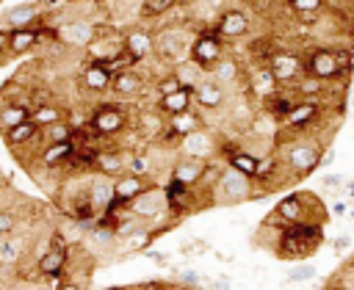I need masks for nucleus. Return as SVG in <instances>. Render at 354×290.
<instances>
[{
    "label": "nucleus",
    "instance_id": "obj_42",
    "mask_svg": "<svg viewBox=\"0 0 354 290\" xmlns=\"http://www.w3.org/2000/svg\"><path fill=\"white\" fill-rule=\"evenodd\" d=\"M332 287H346V290H354V257L337 271V279L335 282H329Z\"/></svg>",
    "mask_w": 354,
    "mask_h": 290
},
{
    "label": "nucleus",
    "instance_id": "obj_33",
    "mask_svg": "<svg viewBox=\"0 0 354 290\" xmlns=\"http://www.w3.org/2000/svg\"><path fill=\"white\" fill-rule=\"evenodd\" d=\"M210 75H213L216 80H221L224 86H230V83H238V80H241L243 66H241V61H238V58H232L230 52H224V55L218 58V64L210 69Z\"/></svg>",
    "mask_w": 354,
    "mask_h": 290
},
{
    "label": "nucleus",
    "instance_id": "obj_1",
    "mask_svg": "<svg viewBox=\"0 0 354 290\" xmlns=\"http://www.w3.org/2000/svg\"><path fill=\"white\" fill-rule=\"evenodd\" d=\"M321 243H324V221H296V224H279L271 251L279 260L299 262V260H310Z\"/></svg>",
    "mask_w": 354,
    "mask_h": 290
},
{
    "label": "nucleus",
    "instance_id": "obj_3",
    "mask_svg": "<svg viewBox=\"0 0 354 290\" xmlns=\"http://www.w3.org/2000/svg\"><path fill=\"white\" fill-rule=\"evenodd\" d=\"M133 124V113L130 108L122 102H100V105H91V113H88V127L97 138L108 141V138H116L122 133H127V127Z\"/></svg>",
    "mask_w": 354,
    "mask_h": 290
},
{
    "label": "nucleus",
    "instance_id": "obj_15",
    "mask_svg": "<svg viewBox=\"0 0 354 290\" xmlns=\"http://www.w3.org/2000/svg\"><path fill=\"white\" fill-rule=\"evenodd\" d=\"M144 88H147V80H144V75L141 72H136L133 66H124V69H113V77H111V88L108 91H113L119 99H136V97H141L144 94Z\"/></svg>",
    "mask_w": 354,
    "mask_h": 290
},
{
    "label": "nucleus",
    "instance_id": "obj_41",
    "mask_svg": "<svg viewBox=\"0 0 354 290\" xmlns=\"http://www.w3.org/2000/svg\"><path fill=\"white\" fill-rule=\"evenodd\" d=\"M14 232H19V213L0 207V238L14 235Z\"/></svg>",
    "mask_w": 354,
    "mask_h": 290
},
{
    "label": "nucleus",
    "instance_id": "obj_39",
    "mask_svg": "<svg viewBox=\"0 0 354 290\" xmlns=\"http://www.w3.org/2000/svg\"><path fill=\"white\" fill-rule=\"evenodd\" d=\"M152 86H155V97H163V94H171V91H177V88H180V80H177V75H174V69H171V72L155 75Z\"/></svg>",
    "mask_w": 354,
    "mask_h": 290
},
{
    "label": "nucleus",
    "instance_id": "obj_8",
    "mask_svg": "<svg viewBox=\"0 0 354 290\" xmlns=\"http://www.w3.org/2000/svg\"><path fill=\"white\" fill-rule=\"evenodd\" d=\"M227 50H224V39L207 25V28H202L199 33H194V39H191V47H188V58L199 66V69H205V72H210L216 64H218V58L224 55Z\"/></svg>",
    "mask_w": 354,
    "mask_h": 290
},
{
    "label": "nucleus",
    "instance_id": "obj_17",
    "mask_svg": "<svg viewBox=\"0 0 354 290\" xmlns=\"http://www.w3.org/2000/svg\"><path fill=\"white\" fill-rule=\"evenodd\" d=\"M205 168H207V160H199V157H191V155L177 152V155H174V163H171V168H169V177H174L177 182L194 188V185L202 182Z\"/></svg>",
    "mask_w": 354,
    "mask_h": 290
},
{
    "label": "nucleus",
    "instance_id": "obj_30",
    "mask_svg": "<svg viewBox=\"0 0 354 290\" xmlns=\"http://www.w3.org/2000/svg\"><path fill=\"white\" fill-rule=\"evenodd\" d=\"M28 249V243H25V238H19L17 232L14 235H6V238H0V265H19L22 260H25V251Z\"/></svg>",
    "mask_w": 354,
    "mask_h": 290
},
{
    "label": "nucleus",
    "instance_id": "obj_32",
    "mask_svg": "<svg viewBox=\"0 0 354 290\" xmlns=\"http://www.w3.org/2000/svg\"><path fill=\"white\" fill-rule=\"evenodd\" d=\"M257 160H260V155H257V152H249L243 144H241L238 149H232L230 155H224V166H230V168H235V171H241V174H246V177H254Z\"/></svg>",
    "mask_w": 354,
    "mask_h": 290
},
{
    "label": "nucleus",
    "instance_id": "obj_47",
    "mask_svg": "<svg viewBox=\"0 0 354 290\" xmlns=\"http://www.w3.org/2000/svg\"><path fill=\"white\" fill-rule=\"evenodd\" d=\"M332 213H335V215H346V213H348V202H346V199H337V202L332 204Z\"/></svg>",
    "mask_w": 354,
    "mask_h": 290
},
{
    "label": "nucleus",
    "instance_id": "obj_11",
    "mask_svg": "<svg viewBox=\"0 0 354 290\" xmlns=\"http://www.w3.org/2000/svg\"><path fill=\"white\" fill-rule=\"evenodd\" d=\"M210 28L224 39V41H241V39H249L252 33V17L238 8V6H227L221 8V14L210 22Z\"/></svg>",
    "mask_w": 354,
    "mask_h": 290
},
{
    "label": "nucleus",
    "instance_id": "obj_12",
    "mask_svg": "<svg viewBox=\"0 0 354 290\" xmlns=\"http://www.w3.org/2000/svg\"><path fill=\"white\" fill-rule=\"evenodd\" d=\"M227 97H230L227 86H224L221 80H216L210 72H205V75L199 77V83L194 86V108H199L202 113H216V110H221V108L227 105Z\"/></svg>",
    "mask_w": 354,
    "mask_h": 290
},
{
    "label": "nucleus",
    "instance_id": "obj_25",
    "mask_svg": "<svg viewBox=\"0 0 354 290\" xmlns=\"http://www.w3.org/2000/svg\"><path fill=\"white\" fill-rule=\"evenodd\" d=\"M41 3H19L14 8H8L3 17H0V28H22V25H33V22H41Z\"/></svg>",
    "mask_w": 354,
    "mask_h": 290
},
{
    "label": "nucleus",
    "instance_id": "obj_27",
    "mask_svg": "<svg viewBox=\"0 0 354 290\" xmlns=\"http://www.w3.org/2000/svg\"><path fill=\"white\" fill-rule=\"evenodd\" d=\"M166 124H169L174 133H180V135H188V133H194V130H199V127H207V124H205V113H202L199 108H185V110H180V113H171V116H166Z\"/></svg>",
    "mask_w": 354,
    "mask_h": 290
},
{
    "label": "nucleus",
    "instance_id": "obj_10",
    "mask_svg": "<svg viewBox=\"0 0 354 290\" xmlns=\"http://www.w3.org/2000/svg\"><path fill=\"white\" fill-rule=\"evenodd\" d=\"M127 207H130V213H133V215H138L141 221H152V224L169 215L166 191H163V185H158V182L147 185L136 199H130V202H127Z\"/></svg>",
    "mask_w": 354,
    "mask_h": 290
},
{
    "label": "nucleus",
    "instance_id": "obj_34",
    "mask_svg": "<svg viewBox=\"0 0 354 290\" xmlns=\"http://www.w3.org/2000/svg\"><path fill=\"white\" fill-rule=\"evenodd\" d=\"M25 119H30V105L28 102H19V99L17 102H0V133L25 122Z\"/></svg>",
    "mask_w": 354,
    "mask_h": 290
},
{
    "label": "nucleus",
    "instance_id": "obj_13",
    "mask_svg": "<svg viewBox=\"0 0 354 290\" xmlns=\"http://www.w3.org/2000/svg\"><path fill=\"white\" fill-rule=\"evenodd\" d=\"M177 152L191 155V157H199V160H210L213 155H218V135L210 133V127H199V130L183 135Z\"/></svg>",
    "mask_w": 354,
    "mask_h": 290
},
{
    "label": "nucleus",
    "instance_id": "obj_5",
    "mask_svg": "<svg viewBox=\"0 0 354 290\" xmlns=\"http://www.w3.org/2000/svg\"><path fill=\"white\" fill-rule=\"evenodd\" d=\"M321 152H324V146H318V144H313V141L296 135V138L285 146V152H282L279 157H282L288 174H290L293 180H301V177L313 174L315 168H321Z\"/></svg>",
    "mask_w": 354,
    "mask_h": 290
},
{
    "label": "nucleus",
    "instance_id": "obj_20",
    "mask_svg": "<svg viewBox=\"0 0 354 290\" xmlns=\"http://www.w3.org/2000/svg\"><path fill=\"white\" fill-rule=\"evenodd\" d=\"M124 163H127V152H122L119 146H108V144H100L97 152H94V163H91V171L102 174V177H116L124 171Z\"/></svg>",
    "mask_w": 354,
    "mask_h": 290
},
{
    "label": "nucleus",
    "instance_id": "obj_19",
    "mask_svg": "<svg viewBox=\"0 0 354 290\" xmlns=\"http://www.w3.org/2000/svg\"><path fill=\"white\" fill-rule=\"evenodd\" d=\"M0 135H3L6 146H8L11 152H17V155H19L22 149H30V146L41 144V130H39L30 119H25V122H19V124H14V127L3 130Z\"/></svg>",
    "mask_w": 354,
    "mask_h": 290
},
{
    "label": "nucleus",
    "instance_id": "obj_7",
    "mask_svg": "<svg viewBox=\"0 0 354 290\" xmlns=\"http://www.w3.org/2000/svg\"><path fill=\"white\" fill-rule=\"evenodd\" d=\"M266 69L279 88H293V83L304 75V61H301V52H296V50L274 47V52L266 61Z\"/></svg>",
    "mask_w": 354,
    "mask_h": 290
},
{
    "label": "nucleus",
    "instance_id": "obj_24",
    "mask_svg": "<svg viewBox=\"0 0 354 290\" xmlns=\"http://www.w3.org/2000/svg\"><path fill=\"white\" fill-rule=\"evenodd\" d=\"M66 265H69V249L47 246V249L36 257V276H39V279H47V276L64 273Z\"/></svg>",
    "mask_w": 354,
    "mask_h": 290
},
{
    "label": "nucleus",
    "instance_id": "obj_36",
    "mask_svg": "<svg viewBox=\"0 0 354 290\" xmlns=\"http://www.w3.org/2000/svg\"><path fill=\"white\" fill-rule=\"evenodd\" d=\"M72 135H75V127L66 122V116H64V119H58V122H53V124H47V127H41V144L69 141Z\"/></svg>",
    "mask_w": 354,
    "mask_h": 290
},
{
    "label": "nucleus",
    "instance_id": "obj_46",
    "mask_svg": "<svg viewBox=\"0 0 354 290\" xmlns=\"http://www.w3.org/2000/svg\"><path fill=\"white\" fill-rule=\"evenodd\" d=\"M8 58V30L0 28V64Z\"/></svg>",
    "mask_w": 354,
    "mask_h": 290
},
{
    "label": "nucleus",
    "instance_id": "obj_23",
    "mask_svg": "<svg viewBox=\"0 0 354 290\" xmlns=\"http://www.w3.org/2000/svg\"><path fill=\"white\" fill-rule=\"evenodd\" d=\"M77 149V138L72 135L69 141H53V144H41V152H39V163L44 168H61L69 163V157L75 155Z\"/></svg>",
    "mask_w": 354,
    "mask_h": 290
},
{
    "label": "nucleus",
    "instance_id": "obj_22",
    "mask_svg": "<svg viewBox=\"0 0 354 290\" xmlns=\"http://www.w3.org/2000/svg\"><path fill=\"white\" fill-rule=\"evenodd\" d=\"M111 77H113V69L102 61H88L80 72V86L91 94H105L111 88Z\"/></svg>",
    "mask_w": 354,
    "mask_h": 290
},
{
    "label": "nucleus",
    "instance_id": "obj_35",
    "mask_svg": "<svg viewBox=\"0 0 354 290\" xmlns=\"http://www.w3.org/2000/svg\"><path fill=\"white\" fill-rule=\"evenodd\" d=\"M288 8L301 19V22H318L329 0H285Z\"/></svg>",
    "mask_w": 354,
    "mask_h": 290
},
{
    "label": "nucleus",
    "instance_id": "obj_37",
    "mask_svg": "<svg viewBox=\"0 0 354 290\" xmlns=\"http://www.w3.org/2000/svg\"><path fill=\"white\" fill-rule=\"evenodd\" d=\"M174 75H177L180 86H188V88H194V86L199 83V77L205 75V69H199V66H196L191 58H185V61L174 64Z\"/></svg>",
    "mask_w": 354,
    "mask_h": 290
},
{
    "label": "nucleus",
    "instance_id": "obj_18",
    "mask_svg": "<svg viewBox=\"0 0 354 290\" xmlns=\"http://www.w3.org/2000/svg\"><path fill=\"white\" fill-rule=\"evenodd\" d=\"M44 30H47V28H44L41 22L22 25V28H8V55L14 58V55H25V52H30V50L41 41Z\"/></svg>",
    "mask_w": 354,
    "mask_h": 290
},
{
    "label": "nucleus",
    "instance_id": "obj_45",
    "mask_svg": "<svg viewBox=\"0 0 354 290\" xmlns=\"http://www.w3.org/2000/svg\"><path fill=\"white\" fill-rule=\"evenodd\" d=\"M332 249L340 254V251H346V249H351V238L348 235H337L335 240H332Z\"/></svg>",
    "mask_w": 354,
    "mask_h": 290
},
{
    "label": "nucleus",
    "instance_id": "obj_6",
    "mask_svg": "<svg viewBox=\"0 0 354 290\" xmlns=\"http://www.w3.org/2000/svg\"><path fill=\"white\" fill-rule=\"evenodd\" d=\"M324 116V102L321 99H304V97H296V102L288 108V113L279 119V127L282 133H290V135H301L307 133L310 127H315Z\"/></svg>",
    "mask_w": 354,
    "mask_h": 290
},
{
    "label": "nucleus",
    "instance_id": "obj_48",
    "mask_svg": "<svg viewBox=\"0 0 354 290\" xmlns=\"http://www.w3.org/2000/svg\"><path fill=\"white\" fill-rule=\"evenodd\" d=\"M343 193L354 199V180H343Z\"/></svg>",
    "mask_w": 354,
    "mask_h": 290
},
{
    "label": "nucleus",
    "instance_id": "obj_49",
    "mask_svg": "<svg viewBox=\"0 0 354 290\" xmlns=\"http://www.w3.org/2000/svg\"><path fill=\"white\" fill-rule=\"evenodd\" d=\"M329 3H332V0H329ZM337 3H343V6H351L354 0H337Z\"/></svg>",
    "mask_w": 354,
    "mask_h": 290
},
{
    "label": "nucleus",
    "instance_id": "obj_28",
    "mask_svg": "<svg viewBox=\"0 0 354 290\" xmlns=\"http://www.w3.org/2000/svg\"><path fill=\"white\" fill-rule=\"evenodd\" d=\"M155 238H158V232H155V226H136L130 235H124L119 243H122V249H124V257H130V254H141V251H147L152 243H155Z\"/></svg>",
    "mask_w": 354,
    "mask_h": 290
},
{
    "label": "nucleus",
    "instance_id": "obj_4",
    "mask_svg": "<svg viewBox=\"0 0 354 290\" xmlns=\"http://www.w3.org/2000/svg\"><path fill=\"white\" fill-rule=\"evenodd\" d=\"M252 199V177L221 163V171L210 182V202L224 207H238Z\"/></svg>",
    "mask_w": 354,
    "mask_h": 290
},
{
    "label": "nucleus",
    "instance_id": "obj_43",
    "mask_svg": "<svg viewBox=\"0 0 354 290\" xmlns=\"http://www.w3.org/2000/svg\"><path fill=\"white\" fill-rule=\"evenodd\" d=\"M343 174H321V185L326 191H335V193H343Z\"/></svg>",
    "mask_w": 354,
    "mask_h": 290
},
{
    "label": "nucleus",
    "instance_id": "obj_44",
    "mask_svg": "<svg viewBox=\"0 0 354 290\" xmlns=\"http://www.w3.org/2000/svg\"><path fill=\"white\" fill-rule=\"evenodd\" d=\"M180 284H205V282H199V276H196V271L194 268H185V271H180Z\"/></svg>",
    "mask_w": 354,
    "mask_h": 290
},
{
    "label": "nucleus",
    "instance_id": "obj_14",
    "mask_svg": "<svg viewBox=\"0 0 354 290\" xmlns=\"http://www.w3.org/2000/svg\"><path fill=\"white\" fill-rule=\"evenodd\" d=\"M122 50L127 55H133L138 64H144L147 58L155 55V33L144 25H136V28H127L122 33Z\"/></svg>",
    "mask_w": 354,
    "mask_h": 290
},
{
    "label": "nucleus",
    "instance_id": "obj_26",
    "mask_svg": "<svg viewBox=\"0 0 354 290\" xmlns=\"http://www.w3.org/2000/svg\"><path fill=\"white\" fill-rule=\"evenodd\" d=\"M155 108H158L163 116L180 113V110H185V108H194V88L180 86V88H177V91H171V94L155 97Z\"/></svg>",
    "mask_w": 354,
    "mask_h": 290
},
{
    "label": "nucleus",
    "instance_id": "obj_2",
    "mask_svg": "<svg viewBox=\"0 0 354 290\" xmlns=\"http://www.w3.org/2000/svg\"><path fill=\"white\" fill-rule=\"evenodd\" d=\"M301 61H304V72L307 75H315V77H321L326 83H348L354 55H351V47L343 50V47L315 44V47L301 52Z\"/></svg>",
    "mask_w": 354,
    "mask_h": 290
},
{
    "label": "nucleus",
    "instance_id": "obj_50",
    "mask_svg": "<svg viewBox=\"0 0 354 290\" xmlns=\"http://www.w3.org/2000/svg\"><path fill=\"white\" fill-rule=\"evenodd\" d=\"M351 105H354V86H351Z\"/></svg>",
    "mask_w": 354,
    "mask_h": 290
},
{
    "label": "nucleus",
    "instance_id": "obj_21",
    "mask_svg": "<svg viewBox=\"0 0 354 290\" xmlns=\"http://www.w3.org/2000/svg\"><path fill=\"white\" fill-rule=\"evenodd\" d=\"M94 25L86 22V19H69V22H61L55 28V39L64 41L66 47H86L91 39H94Z\"/></svg>",
    "mask_w": 354,
    "mask_h": 290
},
{
    "label": "nucleus",
    "instance_id": "obj_31",
    "mask_svg": "<svg viewBox=\"0 0 354 290\" xmlns=\"http://www.w3.org/2000/svg\"><path fill=\"white\" fill-rule=\"evenodd\" d=\"M66 116V108L64 105H58V102H53V99H47V102H33L30 105V122L41 130V127H47V124H53V122H58V119H64Z\"/></svg>",
    "mask_w": 354,
    "mask_h": 290
},
{
    "label": "nucleus",
    "instance_id": "obj_40",
    "mask_svg": "<svg viewBox=\"0 0 354 290\" xmlns=\"http://www.w3.org/2000/svg\"><path fill=\"white\" fill-rule=\"evenodd\" d=\"M315 273H318V271H315L313 265H307L304 260H299V265H293V268L288 271V276H285V284H301V282H310Z\"/></svg>",
    "mask_w": 354,
    "mask_h": 290
},
{
    "label": "nucleus",
    "instance_id": "obj_16",
    "mask_svg": "<svg viewBox=\"0 0 354 290\" xmlns=\"http://www.w3.org/2000/svg\"><path fill=\"white\" fill-rule=\"evenodd\" d=\"M155 180H149V177H141V174H133V171H122V174H116L113 180H111V188H113V207H122V204H127L130 199H136L147 185H152Z\"/></svg>",
    "mask_w": 354,
    "mask_h": 290
},
{
    "label": "nucleus",
    "instance_id": "obj_9",
    "mask_svg": "<svg viewBox=\"0 0 354 290\" xmlns=\"http://www.w3.org/2000/svg\"><path fill=\"white\" fill-rule=\"evenodd\" d=\"M191 39L194 36L185 28H160V33H155V55L174 66L188 58Z\"/></svg>",
    "mask_w": 354,
    "mask_h": 290
},
{
    "label": "nucleus",
    "instance_id": "obj_38",
    "mask_svg": "<svg viewBox=\"0 0 354 290\" xmlns=\"http://www.w3.org/2000/svg\"><path fill=\"white\" fill-rule=\"evenodd\" d=\"M171 8H177V0H141L138 3V17L141 19H155L169 14Z\"/></svg>",
    "mask_w": 354,
    "mask_h": 290
},
{
    "label": "nucleus",
    "instance_id": "obj_29",
    "mask_svg": "<svg viewBox=\"0 0 354 290\" xmlns=\"http://www.w3.org/2000/svg\"><path fill=\"white\" fill-rule=\"evenodd\" d=\"M329 86L332 83H326V80H321V77H315V75H301L296 83H293V94L296 97H304V99H321L324 102V97L329 94Z\"/></svg>",
    "mask_w": 354,
    "mask_h": 290
}]
</instances>
